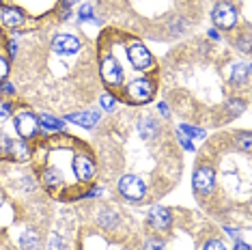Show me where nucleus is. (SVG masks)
<instances>
[{"label": "nucleus", "instance_id": "obj_1", "mask_svg": "<svg viewBox=\"0 0 252 250\" xmlns=\"http://www.w3.org/2000/svg\"><path fill=\"white\" fill-rule=\"evenodd\" d=\"M0 157L9 162H28L31 160V147L22 138H11V136L0 132Z\"/></svg>", "mask_w": 252, "mask_h": 250}, {"label": "nucleus", "instance_id": "obj_2", "mask_svg": "<svg viewBox=\"0 0 252 250\" xmlns=\"http://www.w3.org/2000/svg\"><path fill=\"white\" fill-rule=\"evenodd\" d=\"M119 194L129 203H140L147 196V186L138 175H123L119 179Z\"/></svg>", "mask_w": 252, "mask_h": 250}, {"label": "nucleus", "instance_id": "obj_3", "mask_svg": "<svg viewBox=\"0 0 252 250\" xmlns=\"http://www.w3.org/2000/svg\"><path fill=\"white\" fill-rule=\"evenodd\" d=\"M153 95H156V87L147 78H138V80L129 82L125 87V97L131 104H147V101L153 99Z\"/></svg>", "mask_w": 252, "mask_h": 250}, {"label": "nucleus", "instance_id": "obj_4", "mask_svg": "<svg viewBox=\"0 0 252 250\" xmlns=\"http://www.w3.org/2000/svg\"><path fill=\"white\" fill-rule=\"evenodd\" d=\"M211 20H214V24L220 28V31H231V28L237 24L239 13L231 2H218L214 11H211Z\"/></svg>", "mask_w": 252, "mask_h": 250}, {"label": "nucleus", "instance_id": "obj_5", "mask_svg": "<svg viewBox=\"0 0 252 250\" xmlns=\"http://www.w3.org/2000/svg\"><path fill=\"white\" fill-rule=\"evenodd\" d=\"M101 80H104L108 87H121L125 80V71L121 67V62L114 59L112 54H108L101 59Z\"/></svg>", "mask_w": 252, "mask_h": 250}, {"label": "nucleus", "instance_id": "obj_6", "mask_svg": "<svg viewBox=\"0 0 252 250\" xmlns=\"http://www.w3.org/2000/svg\"><path fill=\"white\" fill-rule=\"evenodd\" d=\"M194 190H196V194L200 196H209L211 192H214V186H216V173L211 166H198L194 170Z\"/></svg>", "mask_w": 252, "mask_h": 250}, {"label": "nucleus", "instance_id": "obj_7", "mask_svg": "<svg viewBox=\"0 0 252 250\" xmlns=\"http://www.w3.org/2000/svg\"><path fill=\"white\" fill-rule=\"evenodd\" d=\"M15 132L22 140H31L35 138L37 132H39V119L32 115V112H20L18 117H15Z\"/></svg>", "mask_w": 252, "mask_h": 250}, {"label": "nucleus", "instance_id": "obj_8", "mask_svg": "<svg viewBox=\"0 0 252 250\" xmlns=\"http://www.w3.org/2000/svg\"><path fill=\"white\" fill-rule=\"evenodd\" d=\"M147 222H149V226H151L153 231L164 233V231H168V229H170V224H173V216H170V212H168L166 207L156 205V207L149 209V214H147Z\"/></svg>", "mask_w": 252, "mask_h": 250}, {"label": "nucleus", "instance_id": "obj_9", "mask_svg": "<svg viewBox=\"0 0 252 250\" xmlns=\"http://www.w3.org/2000/svg\"><path fill=\"white\" fill-rule=\"evenodd\" d=\"M127 56H129V62H131V65H134L136 69H140V71H145V69H149V67L153 65L151 52H149L145 45L138 43V41H134V43L127 45Z\"/></svg>", "mask_w": 252, "mask_h": 250}, {"label": "nucleus", "instance_id": "obj_10", "mask_svg": "<svg viewBox=\"0 0 252 250\" xmlns=\"http://www.w3.org/2000/svg\"><path fill=\"white\" fill-rule=\"evenodd\" d=\"M82 48V41L76 37V35H69V32H61L52 39V50L56 54H65V56H71L80 52Z\"/></svg>", "mask_w": 252, "mask_h": 250}, {"label": "nucleus", "instance_id": "obj_11", "mask_svg": "<svg viewBox=\"0 0 252 250\" xmlns=\"http://www.w3.org/2000/svg\"><path fill=\"white\" fill-rule=\"evenodd\" d=\"M24 22H26V15L20 7H13V4H2L0 7V26L13 31V28H20Z\"/></svg>", "mask_w": 252, "mask_h": 250}, {"label": "nucleus", "instance_id": "obj_12", "mask_svg": "<svg viewBox=\"0 0 252 250\" xmlns=\"http://www.w3.org/2000/svg\"><path fill=\"white\" fill-rule=\"evenodd\" d=\"M73 175L80 179V181H91L95 177V162H93V157L87 156V153H80V156H76V160H73Z\"/></svg>", "mask_w": 252, "mask_h": 250}, {"label": "nucleus", "instance_id": "obj_13", "mask_svg": "<svg viewBox=\"0 0 252 250\" xmlns=\"http://www.w3.org/2000/svg\"><path fill=\"white\" fill-rule=\"evenodd\" d=\"M67 121L82 125L87 129H93L97 123H99V112L97 110H87V112H78V115H67Z\"/></svg>", "mask_w": 252, "mask_h": 250}, {"label": "nucleus", "instance_id": "obj_14", "mask_svg": "<svg viewBox=\"0 0 252 250\" xmlns=\"http://www.w3.org/2000/svg\"><path fill=\"white\" fill-rule=\"evenodd\" d=\"M138 132H140V136L145 140H153L158 136V132H159V125H158V121L153 117H142L140 121H138Z\"/></svg>", "mask_w": 252, "mask_h": 250}, {"label": "nucleus", "instance_id": "obj_15", "mask_svg": "<svg viewBox=\"0 0 252 250\" xmlns=\"http://www.w3.org/2000/svg\"><path fill=\"white\" fill-rule=\"evenodd\" d=\"M41 179H43V186L48 188V190H59V188L65 184V179H63V175H61V170H56V168H45Z\"/></svg>", "mask_w": 252, "mask_h": 250}, {"label": "nucleus", "instance_id": "obj_16", "mask_svg": "<svg viewBox=\"0 0 252 250\" xmlns=\"http://www.w3.org/2000/svg\"><path fill=\"white\" fill-rule=\"evenodd\" d=\"M20 246H22V250H39V246H41L39 233L35 229H26L20 237Z\"/></svg>", "mask_w": 252, "mask_h": 250}, {"label": "nucleus", "instance_id": "obj_17", "mask_svg": "<svg viewBox=\"0 0 252 250\" xmlns=\"http://www.w3.org/2000/svg\"><path fill=\"white\" fill-rule=\"evenodd\" d=\"M39 129H43V132H63L65 123L61 119H54L52 115H41L39 117Z\"/></svg>", "mask_w": 252, "mask_h": 250}, {"label": "nucleus", "instance_id": "obj_18", "mask_svg": "<svg viewBox=\"0 0 252 250\" xmlns=\"http://www.w3.org/2000/svg\"><path fill=\"white\" fill-rule=\"evenodd\" d=\"M248 78H250V65L248 62H237V65H233V73H231L233 84H244Z\"/></svg>", "mask_w": 252, "mask_h": 250}, {"label": "nucleus", "instance_id": "obj_19", "mask_svg": "<svg viewBox=\"0 0 252 250\" xmlns=\"http://www.w3.org/2000/svg\"><path fill=\"white\" fill-rule=\"evenodd\" d=\"M78 20H80V22H93V24H99V20H97L95 13H93V4H91V2H84L82 7H80Z\"/></svg>", "mask_w": 252, "mask_h": 250}, {"label": "nucleus", "instance_id": "obj_20", "mask_svg": "<svg viewBox=\"0 0 252 250\" xmlns=\"http://www.w3.org/2000/svg\"><path fill=\"white\" fill-rule=\"evenodd\" d=\"M179 132H181V134H186L188 138H205V132H203V129L192 127V125H186V123H183L181 127H179Z\"/></svg>", "mask_w": 252, "mask_h": 250}, {"label": "nucleus", "instance_id": "obj_21", "mask_svg": "<svg viewBox=\"0 0 252 250\" xmlns=\"http://www.w3.org/2000/svg\"><path fill=\"white\" fill-rule=\"evenodd\" d=\"M99 106L104 108L106 112H112L114 108H117V99H114L112 95H108V93H106V95H101V97H99Z\"/></svg>", "mask_w": 252, "mask_h": 250}, {"label": "nucleus", "instance_id": "obj_22", "mask_svg": "<svg viewBox=\"0 0 252 250\" xmlns=\"http://www.w3.org/2000/svg\"><path fill=\"white\" fill-rule=\"evenodd\" d=\"M11 112H13V108H11L9 101H2V99H0V123L7 121V119L11 117Z\"/></svg>", "mask_w": 252, "mask_h": 250}, {"label": "nucleus", "instance_id": "obj_23", "mask_svg": "<svg viewBox=\"0 0 252 250\" xmlns=\"http://www.w3.org/2000/svg\"><path fill=\"white\" fill-rule=\"evenodd\" d=\"M203 250H226V246L220 240H209L207 244H203Z\"/></svg>", "mask_w": 252, "mask_h": 250}, {"label": "nucleus", "instance_id": "obj_24", "mask_svg": "<svg viewBox=\"0 0 252 250\" xmlns=\"http://www.w3.org/2000/svg\"><path fill=\"white\" fill-rule=\"evenodd\" d=\"M177 140H179V143H181V147H183V149H186V151H194V145H192V140L188 138L186 134L177 132Z\"/></svg>", "mask_w": 252, "mask_h": 250}, {"label": "nucleus", "instance_id": "obj_25", "mask_svg": "<svg viewBox=\"0 0 252 250\" xmlns=\"http://www.w3.org/2000/svg\"><path fill=\"white\" fill-rule=\"evenodd\" d=\"M48 250H63V242L59 235H50L48 240Z\"/></svg>", "mask_w": 252, "mask_h": 250}, {"label": "nucleus", "instance_id": "obj_26", "mask_svg": "<svg viewBox=\"0 0 252 250\" xmlns=\"http://www.w3.org/2000/svg\"><path fill=\"white\" fill-rule=\"evenodd\" d=\"M7 76H9V62L0 56V84L7 80Z\"/></svg>", "mask_w": 252, "mask_h": 250}, {"label": "nucleus", "instance_id": "obj_27", "mask_svg": "<svg viewBox=\"0 0 252 250\" xmlns=\"http://www.w3.org/2000/svg\"><path fill=\"white\" fill-rule=\"evenodd\" d=\"M145 250H164V244L158 240H147L145 242Z\"/></svg>", "mask_w": 252, "mask_h": 250}, {"label": "nucleus", "instance_id": "obj_28", "mask_svg": "<svg viewBox=\"0 0 252 250\" xmlns=\"http://www.w3.org/2000/svg\"><path fill=\"white\" fill-rule=\"evenodd\" d=\"M237 48L244 50V52H250V39H248V35H244L242 39H239V41H237Z\"/></svg>", "mask_w": 252, "mask_h": 250}, {"label": "nucleus", "instance_id": "obj_29", "mask_svg": "<svg viewBox=\"0 0 252 250\" xmlns=\"http://www.w3.org/2000/svg\"><path fill=\"white\" fill-rule=\"evenodd\" d=\"M0 93H4V95H15V84L2 82V87H0Z\"/></svg>", "mask_w": 252, "mask_h": 250}, {"label": "nucleus", "instance_id": "obj_30", "mask_svg": "<svg viewBox=\"0 0 252 250\" xmlns=\"http://www.w3.org/2000/svg\"><path fill=\"white\" fill-rule=\"evenodd\" d=\"M104 194V188H93V190L89 192V194H84L87 198H95V196H101Z\"/></svg>", "mask_w": 252, "mask_h": 250}, {"label": "nucleus", "instance_id": "obj_31", "mask_svg": "<svg viewBox=\"0 0 252 250\" xmlns=\"http://www.w3.org/2000/svg\"><path fill=\"white\" fill-rule=\"evenodd\" d=\"M159 112H162L164 117H170V108L166 106V104H159Z\"/></svg>", "mask_w": 252, "mask_h": 250}, {"label": "nucleus", "instance_id": "obj_32", "mask_svg": "<svg viewBox=\"0 0 252 250\" xmlns=\"http://www.w3.org/2000/svg\"><path fill=\"white\" fill-rule=\"evenodd\" d=\"M235 250H250V246L246 242H237L235 244Z\"/></svg>", "mask_w": 252, "mask_h": 250}, {"label": "nucleus", "instance_id": "obj_33", "mask_svg": "<svg viewBox=\"0 0 252 250\" xmlns=\"http://www.w3.org/2000/svg\"><path fill=\"white\" fill-rule=\"evenodd\" d=\"M61 2H63L65 9H69V7H73V4H78V0H61Z\"/></svg>", "mask_w": 252, "mask_h": 250}, {"label": "nucleus", "instance_id": "obj_34", "mask_svg": "<svg viewBox=\"0 0 252 250\" xmlns=\"http://www.w3.org/2000/svg\"><path fill=\"white\" fill-rule=\"evenodd\" d=\"M209 37H211V39H220V35H218V31H209Z\"/></svg>", "mask_w": 252, "mask_h": 250}]
</instances>
